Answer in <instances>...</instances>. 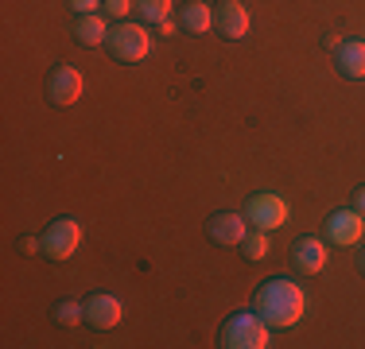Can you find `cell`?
Segmentation results:
<instances>
[{
  "label": "cell",
  "mask_w": 365,
  "mask_h": 349,
  "mask_svg": "<svg viewBox=\"0 0 365 349\" xmlns=\"http://www.w3.org/2000/svg\"><path fill=\"white\" fill-rule=\"evenodd\" d=\"M253 311L272 330H288L303 318V311H307V291H303L295 279H284V276L264 279L253 295Z\"/></svg>",
  "instance_id": "obj_1"
},
{
  "label": "cell",
  "mask_w": 365,
  "mask_h": 349,
  "mask_svg": "<svg viewBox=\"0 0 365 349\" xmlns=\"http://www.w3.org/2000/svg\"><path fill=\"white\" fill-rule=\"evenodd\" d=\"M222 345L225 349H268L272 345V326L257 311H241L222 326Z\"/></svg>",
  "instance_id": "obj_2"
},
{
  "label": "cell",
  "mask_w": 365,
  "mask_h": 349,
  "mask_svg": "<svg viewBox=\"0 0 365 349\" xmlns=\"http://www.w3.org/2000/svg\"><path fill=\"white\" fill-rule=\"evenodd\" d=\"M106 47L113 51L117 63H140V58L152 55V35H148L144 24H117V28L109 31Z\"/></svg>",
  "instance_id": "obj_3"
},
{
  "label": "cell",
  "mask_w": 365,
  "mask_h": 349,
  "mask_svg": "<svg viewBox=\"0 0 365 349\" xmlns=\"http://www.w3.org/2000/svg\"><path fill=\"white\" fill-rule=\"evenodd\" d=\"M245 217H249V225H253V229H284V225H288V217H292V209H288V202H284L280 194H253L245 202Z\"/></svg>",
  "instance_id": "obj_4"
},
{
  "label": "cell",
  "mask_w": 365,
  "mask_h": 349,
  "mask_svg": "<svg viewBox=\"0 0 365 349\" xmlns=\"http://www.w3.org/2000/svg\"><path fill=\"white\" fill-rule=\"evenodd\" d=\"M78 244H82V225L74 217H55L47 225V233H43V252L51 260H71L78 252Z\"/></svg>",
  "instance_id": "obj_5"
},
{
  "label": "cell",
  "mask_w": 365,
  "mask_h": 349,
  "mask_svg": "<svg viewBox=\"0 0 365 349\" xmlns=\"http://www.w3.org/2000/svg\"><path fill=\"white\" fill-rule=\"evenodd\" d=\"M361 237H365V214H358V209H334L327 217L330 244H358Z\"/></svg>",
  "instance_id": "obj_6"
},
{
  "label": "cell",
  "mask_w": 365,
  "mask_h": 349,
  "mask_svg": "<svg viewBox=\"0 0 365 349\" xmlns=\"http://www.w3.org/2000/svg\"><path fill=\"white\" fill-rule=\"evenodd\" d=\"M82 90H86V82H82V74H78L74 66H55L47 74V98H51V105H74L78 98H82Z\"/></svg>",
  "instance_id": "obj_7"
},
{
  "label": "cell",
  "mask_w": 365,
  "mask_h": 349,
  "mask_svg": "<svg viewBox=\"0 0 365 349\" xmlns=\"http://www.w3.org/2000/svg\"><path fill=\"white\" fill-rule=\"evenodd\" d=\"M214 28H218L225 39H245L249 35V8L241 0H222L214 8Z\"/></svg>",
  "instance_id": "obj_8"
},
{
  "label": "cell",
  "mask_w": 365,
  "mask_h": 349,
  "mask_svg": "<svg viewBox=\"0 0 365 349\" xmlns=\"http://www.w3.org/2000/svg\"><path fill=\"white\" fill-rule=\"evenodd\" d=\"M120 318H125V303L117 295H90L86 299V322L90 326L113 330V326H120Z\"/></svg>",
  "instance_id": "obj_9"
},
{
  "label": "cell",
  "mask_w": 365,
  "mask_h": 349,
  "mask_svg": "<svg viewBox=\"0 0 365 349\" xmlns=\"http://www.w3.org/2000/svg\"><path fill=\"white\" fill-rule=\"evenodd\" d=\"M292 264L299 268L303 276H319V272L327 268V241H323V237H303V241H295Z\"/></svg>",
  "instance_id": "obj_10"
},
{
  "label": "cell",
  "mask_w": 365,
  "mask_h": 349,
  "mask_svg": "<svg viewBox=\"0 0 365 349\" xmlns=\"http://www.w3.org/2000/svg\"><path fill=\"white\" fill-rule=\"evenodd\" d=\"M249 233V217L245 214H233V209H222V214L210 217V237L218 244H241Z\"/></svg>",
  "instance_id": "obj_11"
},
{
  "label": "cell",
  "mask_w": 365,
  "mask_h": 349,
  "mask_svg": "<svg viewBox=\"0 0 365 349\" xmlns=\"http://www.w3.org/2000/svg\"><path fill=\"white\" fill-rule=\"evenodd\" d=\"M179 24H182V31H190V35H206L214 28L210 4H206V0H187V4L179 8Z\"/></svg>",
  "instance_id": "obj_12"
},
{
  "label": "cell",
  "mask_w": 365,
  "mask_h": 349,
  "mask_svg": "<svg viewBox=\"0 0 365 349\" xmlns=\"http://www.w3.org/2000/svg\"><path fill=\"white\" fill-rule=\"evenodd\" d=\"M109 24H106V16H98V12H90V16H78V24H74V39L82 43V47H101V43H109Z\"/></svg>",
  "instance_id": "obj_13"
},
{
  "label": "cell",
  "mask_w": 365,
  "mask_h": 349,
  "mask_svg": "<svg viewBox=\"0 0 365 349\" xmlns=\"http://www.w3.org/2000/svg\"><path fill=\"white\" fill-rule=\"evenodd\" d=\"M338 70L346 78H365V39H342V47H338Z\"/></svg>",
  "instance_id": "obj_14"
},
{
  "label": "cell",
  "mask_w": 365,
  "mask_h": 349,
  "mask_svg": "<svg viewBox=\"0 0 365 349\" xmlns=\"http://www.w3.org/2000/svg\"><path fill=\"white\" fill-rule=\"evenodd\" d=\"M241 252L249 260H264L268 256V229H249L245 241H241Z\"/></svg>",
  "instance_id": "obj_15"
},
{
  "label": "cell",
  "mask_w": 365,
  "mask_h": 349,
  "mask_svg": "<svg viewBox=\"0 0 365 349\" xmlns=\"http://www.w3.org/2000/svg\"><path fill=\"white\" fill-rule=\"evenodd\" d=\"M55 322H63V326H78V322H86V303H78V299L55 303Z\"/></svg>",
  "instance_id": "obj_16"
},
{
  "label": "cell",
  "mask_w": 365,
  "mask_h": 349,
  "mask_svg": "<svg viewBox=\"0 0 365 349\" xmlns=\"http://www.w3.org/2000/svg\"><path fill=\"white\" fill-rule=\"evenodd\" d=\"M136 8H140L144 24H163L171 16V0H136Z\"/></svg>",
  "instance_id": "obj_17"
},
{
  "label": "cell",
  "mask_w": 365,
  "mask_h": 349,
  "mask_svg": "<svg viewBox=\"0 0 365 349\" xmlns=\"http://www.w3.org/2000/svg\"><path fill=\"white\" fill-rule=\"evenodd\" d=\"M136 0H106V16H113V20H125L128 12H133Z\"/></svg>",
  "instance_id": "obj_18"
},
{
  "label": "cell",
  "mask_w": 365,
  "mask_h": 349,
  "mask_svg": "<svg viewBox=\"0 0 365 349\" xmlns=\"http://www.w3.org/2000/svg\"><path fill=\"white\" fill-rule=\"evenodd\" d=\"M71 8L78 16H90V12H98V8H106V0H71Z\"/></svg>",
  "instance_id": "obj_19"
},
{
  "label": "cell",
  "mask_w": 365,
  "mask_h": 349,
  "mask_svg": "<svg viewBox=\"0 0 365 349\" xmlns=\"http://www.w3.org/2000/svg\"><path fill=\"white\" fill-rule=\"evenodd\" d=\"M20 249L28 252V256H31V252H43V237H24V241H20Z\"/></svg>",
  "instance_id": "obj_20"
},
{
  "label": "cell",
  "mask_w": 365,
  "mask_h": 349,
  "mask_svg": "<svg viewBox=\"0 0 365 349\" xmlns=\"http://www.w3.org/2000/svg\"><path fill=\"white\" fill-rule=\"evenodd\" d=\"M354 209H358V214H365V187L358 190V194H354Z\"/></svg>",
  "instance_id": "obj_21"
},
{
  "label": "cell",
  "mask_w": 365,
  "mask_h": 349,
  "mask_svg": "<svg viewBox=\"0 0 365 349\" xmlns=\"http://www.w3.org/2000/svg\"><path fill=\"white\" fill-rule=\"evenodd\" d=\"M327 47H330V51H338V47H342V35H338V31H334V35H327Z\"/></svg>",
  "instance_id": "obj_22"
},
{
  "label": "cell",
  "mask_w": 365,
  "mask_h": 349,
  "mask_svg": "<svg viewBox=\"0 0 365 349\" xmlns=\"http://www.w3.org/2000/svg\"><path fill=\"white\" fill-rule=\"evenodd\" d=\"M160 31H163V35H175L179 28H175V24H171V16H168V20H163V24H160Z\"/></svg>",
  "instance_id": "obj_23"
},
{
  "label": "cell",
  "mask_w": 365,
  "mask_h": 349,
  "mask_svg": "<svg viewBox=\"0 0 365 349\" xmlns=\"http://www.w3.org/2000/svg\"><path fill=\"white\" fill-rule=\"evenodd\" d=\"M358 268H361V272H365V249L358 252Z\"/></svg>",
  "instance_id": "obj_24"
}]
</instances>
